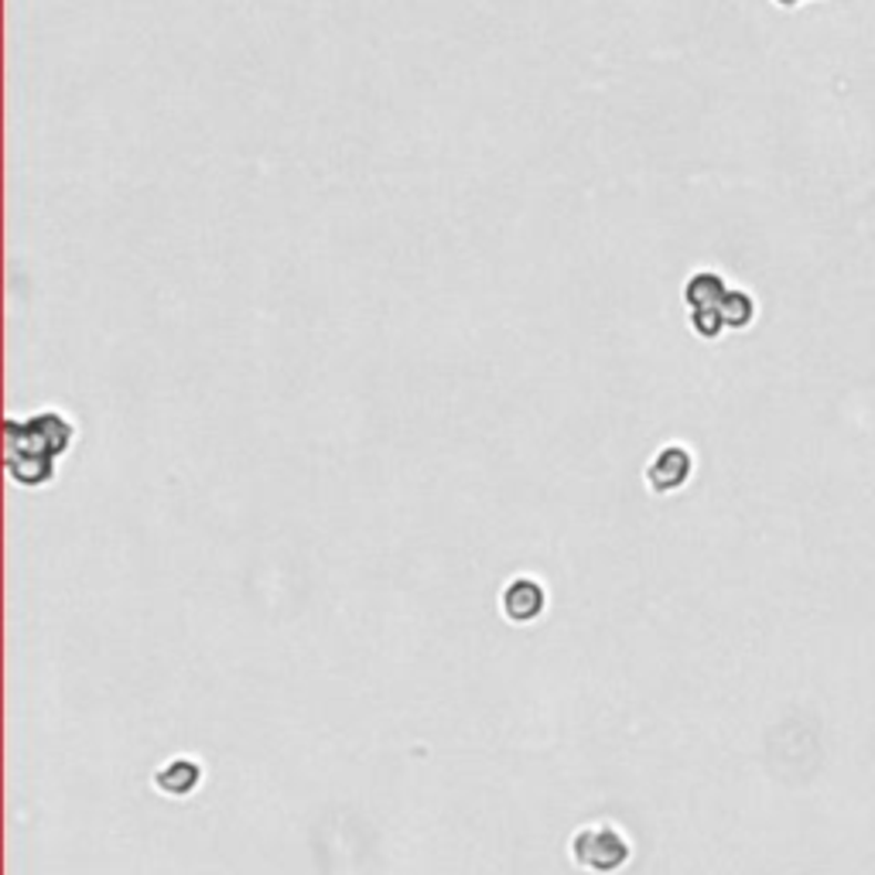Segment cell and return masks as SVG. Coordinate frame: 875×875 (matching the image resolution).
<instances>
[{
	"label": "cell",
	"mask_w": 875,
	"mask_h": 875,
	"mask_svg": "<svg viewBox=\"0 0 875 875\" xmlns=\"http://www.w3.org/2000/svg\"><path fill=\"white\" fill-rule=\"evenodd\" d=\"M8 475L21 486H45L55 475V459L75 442V424L62 411H38L24 421L8 418Z\"/></svg>",
	"instance_id": "6da1fadb"
},
{
	"label": "cell",
	"mask_w": 875,
	"mask_h": 875,
	"mask_svg": "<svg viewBox=\"0 0 875 875\" xmlns=\"http://www.w3.org/2000/svg\"><path fill=\"white\" fill-rule=\"evenodd\" d=\"M568 858L588 875H616L632 858V838L616 821H585L572 831Z\"/></svg>",
	"instance_id": "7a4b0ae2"
},
{
	"label": "cell",
	"mask_w": 875,
	"mask_h": 875,
	"mask_svg": "<svg viewBox=\"0 0 875 875\" xmlns=\"http://www.w3.org/2000/svg\"><path fill=\"white\" fill-rule=\"evenodd\" d=\"M500 612L513 626H531L547 612V585L537 575H513L500 591Z\"/></svg>",
	"instance_id": "3957f363"
},
{
	"label": "cell",
	"mask_w": 875,
	"mask_h": 875,
	"mask_svg": "<svg viewBox=\"0 0 875 875\" xmlns=\"http://www.w3.org/2000/svg\"><path fill=\"white\" fill-rule=\"evenodd\" d=\"M203 776H206V770H203V763L195 760V755H172L168 763H162L154 770L151 783H154L157 793H162V797L185 801V797H192L198 786H203Z\"/></svg>",
	"instance_id": "277c9868"
},
{
	"label": "cell",
	"mask_w": 875,
	"mask_h": 875,
	"mask_svg": "<svg viewBox=\"0 0 875 875\" xmlns=\"http://www.w3.org/2000/svg\"><path fill=\"white\" fill-rule=\"evenodd\" d=\"M691 475V452L681 449V445H667L663 452H657L644 472L647 480V490L657 493V496H667L673 490H681Z\"/></svg>",
	"instance_id": "5b68a950"
}]
</instances>
